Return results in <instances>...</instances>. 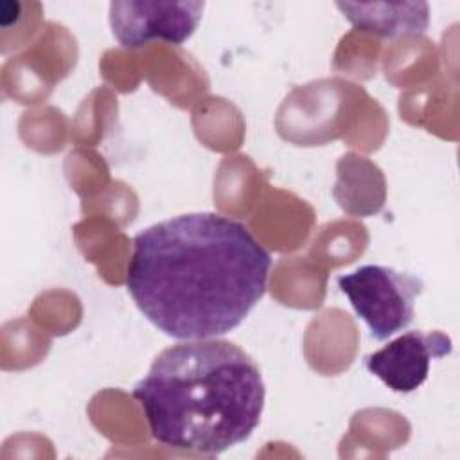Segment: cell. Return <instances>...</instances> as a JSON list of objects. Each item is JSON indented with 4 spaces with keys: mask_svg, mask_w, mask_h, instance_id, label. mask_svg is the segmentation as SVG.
Here are the masks:
<instances>
[{
    "mask_svg": "<svg viewBox=\"0 0 460 460\" xmlns=\"http://www.w3.org/2000/svg\"><path fill=\"white\" fill-rule=\"evenodd\" d=\"M264 395L252 356L212 338L164 349L133 388L156 442L201 455H219L250 438Z\"/></svg>",
    "mask_w": 460,
    "mask_h": 460,
    "instance_id": "2",
    "label": "cell"
},
{
    "mask_svg": "<svg viewBox=\"0 0 460 460\" xmlns=\"http://www.w3.org/2000/svg\"><path fill=\"white\" fill-rule=\"evenodd\" d=\"M203 9L205 2H111L110 25L126 49L155 40L181 45L194 34Z\"/></svg>",
    "mask_w": 460,
    "mask_h": 460,
    "instance_id": "4",
    "label": "cell"
},
{
    "mask_svg": "<svg viewBox=\"0 0 460 460\" xmlns=\"http://www.w3.org/2000/svg\"><path fill=\"white\" fill-rule=\"evenodd\" d=\"M268 250L239 221L192 212L133 237L126 288L138 311L174 340H208L243 323L262 298Z\"/></svg>",
    "mask_w": 460,
    "mask_h": 460,
    "instance_id": "1",
    "label": "cell"
},
{
    "mask_svg": "<svg viewBox=\"0 0 460 460\" xmlns=\"http://www.w3.org/2000/svg\"><path fill=\"white\" fill-rule=\"evenodd\" d=\"M338 286L377 341L411 323L415 300L424 288L419 277L381 264L359 266L338 277Z\"/></svg>",
    "mask_w": 460,
    "mask_h": 460,
    "instance_id": "3",
    "label": "cell"
},
{
    "mask_svg": "<svg viewBox=\"0 0 460 460\" xmlns=\"http://www.w3.org/2000/svg\"><path fill=\"white\" fill-rule=\"evenodd\" d=\"M451 350V338L440 331H408L368 354L365 365L390 390L410 394L428 379L431 361L449 356Z\"/></svg>",
    "mask_w": 460,
    "mask_h": 460,
    "instance_id": "5",
    "label": "cell"
},
{
    "mask_svg": "<svg viewBox=\"0 0 460 460\" xmlns=\"http://www.w3.org/2000/svg\"><path fill=\"white\" fill-rule=\"evenodd\" d=\"M343 16L359 31L374 32L379 36H415L428 27V7L419 4L411 13H404L410 4H401L395 14L379 13L376 4H338Z\"/></svg>",
    "mask_w": 460,
    "mask_h": 460,
    "instance_id": "6",
    "label": "cell"
}]
</instances>
